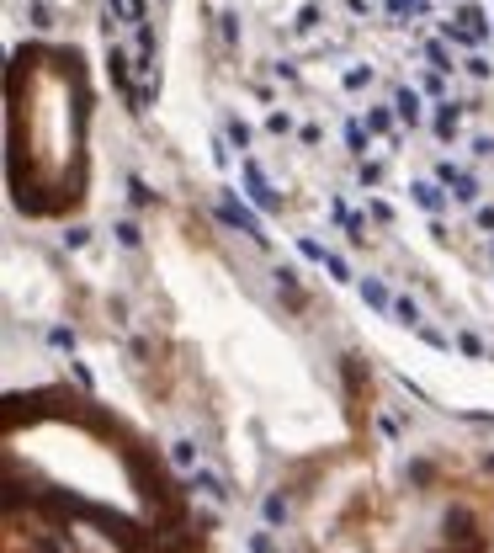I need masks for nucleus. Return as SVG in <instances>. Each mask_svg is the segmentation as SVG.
Segmentation results:
<instances>
[{
    "mask_svg": "<svg viewBox=\"0 0 494 553\" xmlns=\"http://www.w3.org/2000/svg\"><path fill=\"white\" fill-rule=\"evenodd\" d=\"M266 521H287V500H282V495L266 500Z\"/></svg>",
    "mask_w": 494,
    "mask_h": 553,
    "instance_id": "obj_1",
    "label": "nucleus"
}]
</instances>
